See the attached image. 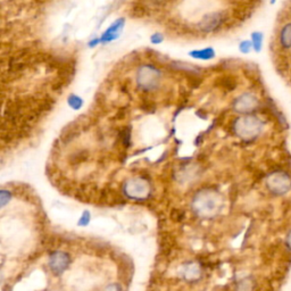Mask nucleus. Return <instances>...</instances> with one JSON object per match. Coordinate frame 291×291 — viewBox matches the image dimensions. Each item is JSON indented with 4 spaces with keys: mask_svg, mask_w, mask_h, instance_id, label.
Listing matches in <instances>:
<instances>
[{
    "mask_svg": "<svg viewBox=\"0 0 291 291\" xmlns=\"http://www.w3.org/2000/svg\"><path fill=\"white\" fill-rule=\"evenodd\" d=\"M222 199L220 193L214 189H203L195 196L192 208L198 216L213 217L220 212Z\"/></svg>",
    "mask_w": 291,
    "mask_h": 291,
    "instance_id": "nucleus-1",
    "label": "nucleus"
},
{
    "mask_svg": "<svg viewBox=\"0 0 291 291\" xmlns=\"http://www.w3.org/2000/svg\"><path fill=\"white\" fill-rule=\"evenodd\" d=\"M263 130L264 122L252 114L238 117L233 124L234 133L244 141H253L258 138Z\"/></svg>",
    "mask_w": 291,
    "mask_h": 291,
    "instance_id": "nucleus-2",
    "label": "nucleus"
},
{
    "mask_svg": "<svg viewBox=\"0 0 291 291\" xmlns=\"http://www.w3.org/2000/svg\"><path fill=\"white\" fill-rule=\"evenodd\" d=\"M163 73L158 67L152 65V64H143L136 71L135 80L141 90L146 92H153L156 91L162 83Z\"/></svg>",
    "mask_w": 291,
    "mask_h": 291,
    "instance_id": "nucleus-3",
    "label": "nucleus"
},
{
    "mask_svg": "<svg viewBox=\"0 0 291 291\" xmlns=\"http://www.w3.org/2000/svg\"><path fill=\"white\" fill-rule=\"evenodd\" d=\"M123 189L127 197L134 200H143L152 193V186L149 182L142 177H132L127 180Z\"/></svg>",
    "mask_w": 291,
    "mask_h": 291,
    "instance_id": "nucleus-4",
    "label": "nucleus"
},
{
    "mask_svg": "<svg viewBox=\"0 0 291 291\" xmlns=\"http://www.w3.org/2000/svg\"><path fill=\"white\" fill-rule=\"evenodd\" d=\"M259 105L261 102L256 94L253 92H244L234 99L233 109L241 115H247L256 111Z\"/></svg>",
    "mask_w": 291,
    "mask_h": 291,
    "instance_id": "nucleus-5",
    "label": "nucleus"
},
{
    "mask_svg": "<svg viewBox=\"0 0 291 291\" xmlns=\"http://www.w3.org/2000/svg\"><path fill=\"white\" fill-rule=\"evenodd\" d=\"M266 184L274 195H284L291 189V179L284 172H274L267 177Z\"/></svg>",
    "mask_w": 291,
    "mask_h": 291,
    "instance_id": "nucleus-6",
    "label": "nucleus"
},
{
    "mask_svg": "<svg viewBox=\"0 0 291 291\" xmlns=\"http://www.w3.org/2000/svg\"><path fill=\"white\" fill-rule=\"evenodd\" d=\"M71 264L70 255L65 252H55L49 257V267L54 274L59 275L67 270Z\"/></svg>",
    "mask_w": 291,
    "mask_h": 291,
    "instance_id": "nucleus-7",
    "label": "nucleus"
},
{
    "mask_svg": "<svg viewBox=\"0 0 291 291\" xmlns=\"http://www.w3.org/2000/svg\"><path fill=\"white\" fill-rule=\"evenodd\" d=\"M224 15L222 12L209 13L199 23V30L203 32H213L220 27L224 22Z\"/></svg>",
    "mask_w": 291,
    "mask_h": 291,
    "instance_id": "nucleus-8",
    "label": "nucleus"
},
{
    "mask_svg": "<svg viewBox=\"0 0 291 291\" xmlns=\"http://www.w3.org/2000/svg\"><path fill=\"white\" fill-rule=\"evenodd\" d=\"M277 43L283 52L291 50V21H286L281 25L277 33Z\"/></svg>",
    "mask_w": 291,
    "mask_h": 291,
    "instance_id": "nucleus-9",
    "label": "nucleus"
},
{
    "mask_svg": "<svg viewBox=\"0 0 291 291\" xmlns=\"http://www.w3.org/2000/svg\"><path fill=\"white\" fill-rule=\"evenodd\" d=\"M124 22L125 21L123 20V18L114 22L113 24L104 32L102 38H99L100 43H107V42H111V41L113 40L117 39L118 35H120V33L123 30V26H124Z\"/></svg>",
    "mask_w": 291,
    "mask_h": 291,
    "instance_id": "nucleus-10",
    "label": "nucleus"
},
{
    "mask_svg": "<svg viewBox=\"0 0 291 291\" xmlns=\"http://www.w3.org/2000/svg\"><path fill=\"white\" fill-rule=\"evenodd\" d=\"M182 275L185 280L196 281L202 275V268L197 263H188L182 268Z\"/></svg>",
    "mask_w": 291,
    "mask_h": 291,
    "instance_id": "nucleus-11",
    "label": "nucleus"
},
{
    "mask_svg": "<svg viewBox=\"0 0 291 291\" xmlns=\"http://www.w3.org/2000/svg\"><path fill=\"white\" fill-rule=\"evenodd\" d=\"M190 56L196 59H200V61H209V59L215 58L216 53L213 48H204L200 50H193L190 53Z\"/></svg>",
    "mask_w": 291,
    "mask_h": 291,
    "instance_id": "nucleus-12",
    "label": "nucleus"
},
{
    "mask_svg": "<svg viewBox=\"0 0 291 291\" xmlns=\"http://www.w3.org/2000/svg\"><path fill=\"white\" fill-rule=\"evenodd\" d=\"M250 40L253 42V47H254V52L259 54L263 50V45H264V34L261 31H255L250 35Z\"/></svg>",
    "mask_w": 291,
    "mask_h": 291,
    "instance_id": "nucleus-13",
    "label": "nucleus"
},
{
    "mask_svg": "<svg viewBox=\"0 0 291 291\" xmlns=\"http://www.w3.org/2000/svg\"><path fill=\"white\" fill-rule=\"evenodd\" d=\"M239 50H240L241 54H245V55L252 53L253 50H254L252 40H244V41H241V42L239 43Z\"/></svg>",
    "mask_w": 291,
    "mask_h": 291,
    "instance_id": "nucleus-14",
    "label": "nucleus"
},
{
    "mask_svg": "<svg viewBox=\"0 0 291 291\" xmlns=\"http://www.w3.org/2000/svg\"><path fill=\"white\" fill-rule=\"evenodd\" d=\"M68 105H70L73 109L77 111V109H80L82 107V105H83V100L75 94H72L70 95V98H68Z\"/></svg>",
    "mask_w": 291,
    "mask_h": 291,
    "instance_id": "nucleus-15",
    "label": "nucleus"
},
{
    "mask_svg": "<svg viewBox=\"0 0 291 291\" xmlns=\"http://www.w3.org/2000/svg\"><path fill=\"white\" fill-rule=\"evenodd\" d=\"M12 198V193L7 190H2L0 192V200H2V207H5L9 203V200Z\"/></svg>",
    "mask_w": 291,
    "mask_h": 291,
    "instance_id": "nucleus-16",
    "label": "nucleus"
},
{
    "mask_svg": "<svg viewBox=\"0 0 291 291\" xmlns=\"http://www.w3.org/2000/svg\"><path fill=\"white\" fill-rule=\"evenodd\" d=\"M89 221H90V214L88 212H84L83 214H82V216L80 218L79 224L80 225H86L89 223Z\"/></svg>",
    "mask_w": 291,
    "mask_h": 291,
    "instance_id": "nucleus-17",
    "label": "nucleus"
},
{
    "mask_svg": "<svg viewBox=\"0 0 291 291\" xmlns=\"http://www.w3.org/2000/svg\"><path fill=\"white\" fill-rule=\"evenodd\" d=\"M163 40H164L163 36H162L161 34H158V33L154 34V35L152 36V42H153L154 44H159V43H162V42H163Z\"/></svg>",
    "mask_w": 291,
    "mask_h": 291,
    "instance_id": "nucleus-18",
    "label": "nucleus"
},
{
    "mask_svg": "<svg viewBox=\"0 0 291 291\" xmlns=\"http://www.w3.org/2000/svg\"><path fill=\"white\" fill-rule=\"evenodd\" d=\"M105 291H122V288L116 283H112V284H109L106 286Z\"/></svg>",
    "mask_w": 291,
    "mask_h": 291,
    "instance_id": "nucleus-19",
    "label": "nucleus"
},
{
    "mask_svg": "<svg viewBox=\"0 0 291 291\" xmlns=\"http://www.w3.org/2000/svg\"><path fill=\"white\" fill-rule=\"evenodd\" d=\"M286 246L291 249V231L288 233V235H286Z\"/></svg>",
    "mask_w": 291,
    "mask_h": 291,
    "instance_id": "nucleus-20",
    "label": "nucleus"
}]
</instances>
